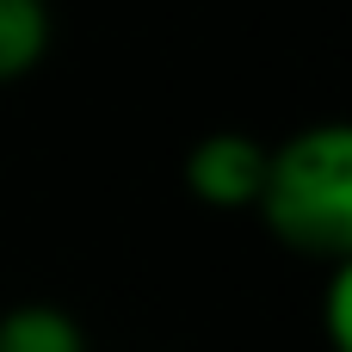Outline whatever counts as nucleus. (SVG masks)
I'll return each instance as SVG.
<instances>
[{
    "mask_svg": "<svg viewBox=\"0 0 352 352\" xmlns=\"http://www.w3.org/2000/svg\"><path fill=\"white\" fill-rule=\"evenodd\" d=\"M254 217L266 235L316 266H352V130L303 124L285 142H266V173Z\"/></svg>",
    "mask_w": 352,
    "mask_h": 352,
    "instance_id": "f257e3e1",
    "label": "nucleus"
},
{
    "mask_svg": "<svg viewBox=\"0 0 352 352\" xmlns=\"http://www.w3.org/2000/svg\"><path fill=\"white\" fill-rule=\"evenodd\" d=\"M260 173H266V142L248 130H204L179 161V186L204 210H254Z\"/></svg>",
    "mask_w": 352,
    "mask_h": 352,
    "instance_id": "f03ea898",
    "label": "nucleus"
},
{
    "mask_svg": "<svg viewBox=\"0 0 352 352\" xmlns=\"http://www.w3.org/2000/svg\"><path fill=\"white\" fill-rule=\"evenodd\" d=\"M56 43V12L50 0H0V87L25 80L43 68Z\"/></svg>",
    "mask_w": 352,
    "mask_h": 352,
    "instance_id": "7ed1b4c3",
    "label": "nucleus"
},
{
    "mask_svg": "<svg viewBox=\"0 0 352 352\" xmlns=\"http://www.w3.org/2000/svg\"><path fill=\"white\" fill-rule=\"evenodd\" d=\"M0 352H93V340L62 303H12L0 316Z\"/></svg>",
    "mask_w": 352,
    "mask_h": 352,
    "instance_id": "20e7f679",
    "label": "nucleus"
},
{
    "mask_svg": "<svg viewBox=\"0 0 352 352\" xmlns=\"http://www.w3.org/2000/svg\"><path fill=\"white\" fill-rule=\"evenodd\" d=\"M346 303H352V266H328V346L334 352H352Z\"/></svg>",
    "mask_w": 352,
    "mask_h": 352,
    "instance_id": "39448f33",
    "label": "nucleus"
}]
</instances>
